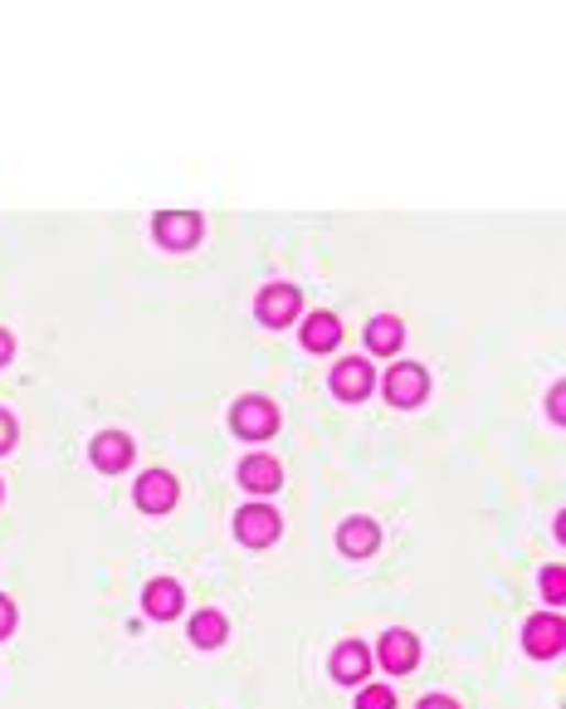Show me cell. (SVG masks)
<instances>
[{
  "mask_svg": "<svg viewBox=\"0 0 566 709\" xmlns=\"http://www.w3.org/2000/svg\"><path fill=\"white\" fill-rule=\"evenodd\" d=\"M230 426L244 441H264V436L279 431V411H274V401H264V397H244V401H235Z\"/></svg>",
  "mask_w": 566,
  "mask_h": 709,
  "instance_id": "3",
  "label": "cell"
},
{
  "mask_svg": "<svg viewBox=\"0 0 566 709\" xmlns=\"http://www.w3.org/2000/svg\"><path fill=\"white\" fill-rule=\"evenodd\" d=\"M10 353H15V337H10L6 329H0V367L10 363Z\"/></svg>",
  "mask_w": 566,
  "mask_h": 709,
  "instance_id": "24",
  "label": "cell"
},
{
  "mask_svg": "<svg viewBox=\"0 0 566 709\" xmlns=\"http://www.w3.org/2000/svg\"><path fill=\"white\" fill-rule=\"evenodd\" d=\"M425 391H429L425 367H415V363H395V367H391V377H387V397H391V407H421Z\"/></svg>",
  "mask_w": 566,
  "mask_h": 709,
  "instance_id": "4",
  "label": "cell"
},
{
  "mask_svg": "<svg viewBox=\"0 0 566 709\" xmlns=\"http://www.w3.org/2000/svg\"><path fill=\"white\" fill-rule=\"evenodd\" d=\"M357 709H395V695L387 685H367V690L357 695Z\"/></svg>",
  "mask_w": 566,
  "mask_h": 709,
  "instance_id": "19",
  "label": "cell"
},
{
  "mask_svg": "<svg viewBox=\"0 0 566 709\" xmlns=\"http://www.w3.org/2000/svg\"><path fill=\"white\" fill-rule=\"evenodd\" d=\"M337 544H342L347 558H371L377 554V544H381V528L371 519H347L342 534H337Z\"/></svg>",
  "mask_w": 566,
  "mask_h": 709,
  "instance_id": "14",
  "label": "cell"
},
{
  "mask_svg": "<svg viewBox=\"0 0 566 709\" xmlns=\"http://www.w3.org/2000/svg\"><path fill=\"white\" fill-rule=\"evenodd\" d=\"M542 598H547L552 606L566 602V568H547V572H542Z\"/></svg>",
  "mask_w": 566,
  "mask_h": 709,
  "instance_id": "18",
  "label": "cell"
},
{
  "mask_svg": "<svg viewBox=\"0 0 566 709\" xmlns=\"http://www.w3.org/2000/svg\"><path fill=\"white\" fill-rule=\"evenodd\" d=\"M10 445H15V421H10V416L0 411V455H6Z\"/></svg>",
  "mask_w": 566,
  "mask_h": 709,
  "instance_id": "22",
  "label": "cell"
},
{
  "mask_svg": "<svg viewBox=\"0 0 566 709\" xmlns=\"http://www.w3.org/2000/svg\"><path fill=\"white\" fill-rule=\"evenodd\" d=\"M10 632H15V602L0 598V641H6Z\"/></svg>",
  "mask_w": 566,
  "mask_h": 709,
  "instance_id": "21",
  "label": "cell"
},
{
  "mask_svg": "<svg viewBox=\"0 0 566 709\" xmlns=\"http://www.w3.org/2000/svg\"><path fill=\"white\" fill-rule=\"evenodd\" d=\"M156 240H162L166 250H191V245L200 240V216L196 211H162V216H156Z\"/></svg>",
  "mask_w": 566,
  "mask_h": 709,
  "instance_id": "7",
  "label": "cell"
},
{
  "mask_svg": "<svg viewBox=\"0 0 566 709\" xmlns=\"http://www.w3.org/2000/svg\"><path fill=\"white\" fill-rule=\"evenodd\" d=\"M337 343H342V323H337L333 313H313V319L303 323V347H308V353H333Z\"/></svg>",
  "mask_w": 566,
  "mask_h": 709,
  "instance_id": "15",
  "label": "cell"
},
{
  "mask_svg": "<svg viewBox=\"0 0 566 709\" xmlns=\"http://www.w3.org/2000/svg\"><path fill=\"white\" fill-rule=\"evenodd\" d=\"M547 416H552V421H566V387H562V382L547 391Z\"/></svg>",
  "mask_w": 566,
  "mask_h": 709,
  "instance_id": "20",
  "label": "cell"
},
{
  "mask_svg": "<svg viewBox=\"0 0 566 709\" xmlns=\"http://www.w3.org/2000/svg\"><path fill=\"white\" fill-rule=\"evenodd\" d=\"M235 534H240L244 548H269L283 534V519L269 504H244V509L235 514Z\"/></svg>",
  "mask_w": 566,
  "mask_h": 709,
  "instance_id": "1",
  "label": "cell"
},
{
  "mask_svg": "<svg viewBox=\"0 0 566 709\" xmlns=\"http://www.w3.org/2000/svg\"><path fill=\"white\" fill-rule=\"evenodd\" d=\"M415 709H459V705L449 700V695H425V700L415 705Z\"/></svg>",
  "mask_w": 566,
  "mask_h": 709,
  "instance_id": "23",
  "label": "cell"
},
{
  "mask_svg": "<svg viewBox=\"0 0 566 709\" xmlns=\"http://www.w3.org/2000/svg\"><path fill=\"white\" fill-rule=\"evenodd\" d=\"M377 660L387 670H395V675L415 670V660H421V641L405 632V626H391V632L381 636V646H377Z\"/></svg>",
  "mask_w": 566,
  "mask_h": 709,
  "instance_id": "6",
  "label": "cell"
},
{
  "mask_svg": "<svg viewBox=\"0 0 566 709\" xmlns=\"http://www.w3.org/2000/svg\"><path fill=\"white\" fill-rule=\"evenodd\" d=\"M333 675L342 685H361L371 675V651L361 646V641H342V646L333 651Z\"/></svg>",
  "mask_w": 566,
  "mask_h": 709,
  "instance_id": "11",
  "label": "cell"
},
{
  "mask_svg": "<svg viewBox=\"0 0 566 709\" xmlns=\"http://www.w3.org/2000/svg\"><path fill=\"white\" fill-rule=\"evenodd\" d=\"M523 646H527V656H537V660H552V656H562V651H566V622H562L557 612L527 616Z\"/></svg>",
  "mask_w": 566,
  "mask_h": 709,
  "instance_id": "2",
  "label": "cell"
},
{
  "mask_svg": "<svg viewBox=\"0 0 566 709\" xmlns=\"http://www.w3.org/2000/svg\"><path fill=\"white\" fill-rule=\"evenodd\" d=\"M401 337H405V329H401V319H391V313H381V319H371L367 323V347L371 353H395L401 347Z\"/></svg>",
  "mask_w": 566,
  "mask_h": 709,
  "instance_id": "16",
  "label": "cell"
},
{
  "mask_svg": "<svg viewBox=\"0 0 566 709\" xmlns=\"http://www.w3.org/2000/svg\"><path fill=\"white\" fill-rule=\"evenodd\" d=\"M142 606H146L152 622H176V612L186 606V592H181L176 578H152L142 592Z\"/></svg>",
  "mask_w": 566,
  "mask_h": 709,
  "instance_id": "8",
  "label": "cell"
},
{
  "mask_svg": "<svg viewBox=\"0 0 566 709\" xmlns=\"http://www.w3.org/2000/svg\"><path fill=\"white\" fill-rule=\"evenodd\" d=\"M88 455H94L98 470H108V475H118V470H128L132 460V441L122 431H104L94 445H88Z\"/></svg>",
  "mask_w": 566,
  "mask_h": 709,
  "instance_id": "12",
  "label": "cell"
},
{
  "mask_svg": "<svg viewBox=\"0 0 566 709\" xmlns=\"http://www.w3.org/2000/svg\"><path fill=\"white\" fill-rule=\"evenodd\" d=\"M176 494H181V485L166 470H146V475L138 480V509H146V514H166L176 504Z\"/></svg>",
  "mask_w": 566,
  "mask_h": 709,
  "instance_id": "9",
  "label": "cell"
},
{
  "mask_svg": "<svg viewBox=\"0 0 566 709\" xmlns=\"http://www.w3.org/2000/svg\"><path fill=\"white\" fill-rule=\"evenodd\" d=\"M240 485L249 494H274L283 485V470H279V460L274 455H249L244 465H240Z\"/></svg>",
  "mask_w": 566,
  "mask_h": 709,
  "instance_id": "13",
  "label": "cell"
},
{
  "mask_svg": "<svg viewBox=\"0 0 566 709\" xmlns=\"http://www.w3.org/2000/svg\"><path fill=\"white\" fill-rule=\"evenodd\" d=\"M303 309V294L293 284H269L264 294H259V319L269 323V329H289L293 319H298Z\"/></svg>",
  "mask_w": 566,
  "mask_h": 709,
  "instance_id": "5",
  "label": "cell"
},
{
  "mask_svg": "<svg viewBox=\"0 0 566 709\" xmlns=\"http://www.w3.org/2000/svg\"><path fill=\"white\" fill-rule=\"evenodd\" d=\"M225 632H230V626H225L220 612H196V616H191V641H196L200 651L225 646Z\"/></svg>",
  "mask_w": 566,
  "mask_h": 709,
  "instance_id": "17",
  "label": "cell"
},
{
  "mask_svg": "<svg viewBox=\"0 0 566 709\" xmlns=\"http://www.w3.org/2000/svg\"><path fill=\"white\" fill-rule=\"evenodd\" d=\"M371 382H377L371 377V363H361V357H347V363L333 367V391L342 401H361L371 391Z\"/></svg>",
  "mask_w": 566,
  "mask_h": 709,
  "instance_id": "10",
  "label": "cell"
}]
</instances>
